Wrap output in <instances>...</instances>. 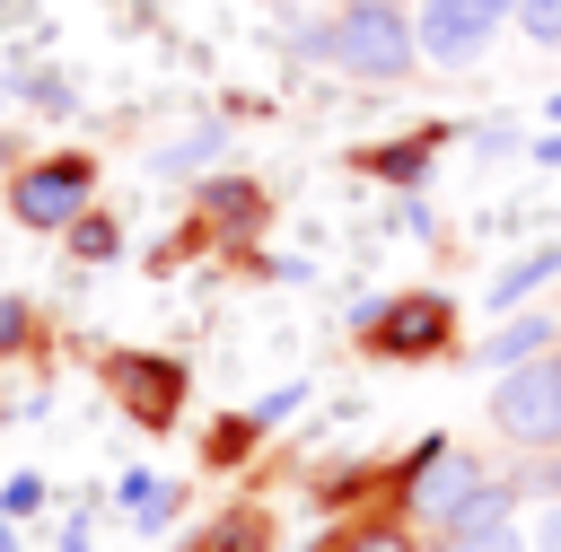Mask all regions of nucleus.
Here are the masks:
<instances>
[{"label":"nucleus","mask_w":561,"mask_h":552,"mask_svg":"<svg viewBox=\"0 0 561 552\" xmlns=\"http://www.w3.org/2000/svg\"><path fill=\"white\" fill-rule=\"evenodd\" d=\"M517 508H526L517 482H500L473 447L430 438L403 464V517L430 526V543H447V534H500V526H517Z\"/></svg>","instance_id":"1"},{"label":"nucleus","mask_w":561,"mask_h":552,"mask_svg":"<svg viewBox=\"0 0 561 552\" xmlns=\"http://www.w3.org/2000/svg\"><path fill=\"white\" fill-rule=\"evenodd\" d=\"M307 53H316V61H333V70H351V79H368V88H394V79H412L421 35H412V18H403V9L351 0L333 26H316V35H307Z\"/></svg>","instance_id":"2"},{"label":"nucleus","mask_w":561,"mask_h":552,"mask_svg":"<svg viewBox=\"0 0 561 552\" xmlns=\"http://www.w3.org/2000/svg\"><path fill=\"white\" fill-rule=\"evenodd\" d=\"M491 429L517 456H552L561 447V359H526V368L491 377Z\"/></svg>","instance_id":"3"},{"label":"nucleus","mask_w":561,"mask_h":552,"mask_svg":"<svg viewBox=\"0 0 561 552\" xmlns=\"http://www.w3.org/2000/svg\"><path fill=\"white\" fill-rule=\"evenodd\" d=\"M508 18H517V0H421L412 9V35H421V61L430 70H473Z\"/></svg>","instance_id":"4"},{"label":"nucleus","mask_w":561,"mask_h":552,"mask_svg":"<svg viewBox=\"0 0 561 552\" xmlns=\"http://www.w3.org/2000/svg\"><path fill=\"white\" fill-rule=\"evenodd\" d=\"M88 193H96V166L61 149V158H35V166H18V184H9V210H18L26 228H44V237H61V228H70L79 210H96Z\"/></svg>","instance_id":"5"},{"label":"nucleus","mask_w":561,"mask_h":552,"mask_svg":"<svg viewBox=\"0 0 561 552\" xmlns=\"http://www.w3.org/2000/svg\"><path fill=\"white\" fill-rule=\"evenodd\" d=\"M359 333H368V350H377V359H430V350H447V342H456V307H447L438 289H403V298L368 307V315H359Z\"/></svg>","instance_id":"6"},{"label":"nucleus","mask_w":561,"mask_h":552,"mask_svg":"<svg viewBox=\"0 0 561 552\" xmlns=\"http://www.w3.org/2000/svg\"><path fill=\"white\" fill-rule=\"evenodd\" d=\"M105 394L140 429H167L184 412V359H167V350H105Z\"/></svg>","instance_id":"7"},{"label":"nucleus","mask_w":561,"mask_h":552,"mask_svg":"<svg viewBox=\"0 0 561 552\" xmlns=\"http://www.w3.org/2000/svg\"><path fill=\"white\" fill-rule=\"evenodd\" d=\"M552 342H561V315L526 307V315H508L491 342H473V359H482L491 377H508V368H526V359H552Z\"/></svg>","instance_id":"8"},{"label":"nucleus","mask_w":561,"mask_h":552,"mask_svg":"<svg viewBox=\"0 0 561 552\" xmlns=\"http://www.w3.org/2000/svg\"><path fill=\"white\" fill-rule=\"evenodd\" d=\"M543 280H561V245H535V254H517V263H500V280H491V307H526Z\"/></svg>","instance_id":"9"},{"label":"nucleus","mask_w":561,"mask_h":552,"mask_svg":"<svg viewBox=\"0 0 561 552\" xmlns=\"http://www.w3.org/2000/svg\"><path fill=\"white\" fill-rule=\"evenodd\" d=\"M202 219H210V228H254V219H263V193L237 184V175H210V184H202Z\"/></svg>","instance_id":"10"},{"label":"nucleus","mask_w":561,"mask_h":552,"mask_svg":"<svg viewBox=\"0 0 561 552\" xmlns=\"http://www.w3.org/2000/svg\"><path fill=\"white\" fill-rule=\"evenodd\" d=\"M333 552H430V543H421L412 517H359V526H342Z\"/></svg>","instance_id":"11"},{"label":"nucleus","mask_w":561,"mask_h":552,"mask_svg":"<svg viewBox=\"0 0 561 552\" xmlns=\"http://www.w3.org/2000/svg\"><path fill=\"white\" fill-rule=\"evenodd\" d=\"M219 140H228V123H193L184 140H167V149H158V175H184V166L219 158Z\"/></svg>","instance_id":"12"},{"label":"nucleus","mask_w":561,"mask_h":552,"mask_svg":"<svg viewBox=\"0 0 561 552\" xmlns=\"http://www.w3.org/2000/svg\"><path fill=\"white\" fill-rule=\"evenodd\" d=\"M430 149H438V131H421V140H403V149H368L359 166H368V175H394V184H412V175L430 166Z\"/></svg>","instance_id":"13"},{"label":"nucleus","mask_w":561,"mask_h":552,"mask_svg":"<svg viewBox=\"0 0 561 552\" xmlns=\"http://www.w3.org/2000/svg\"><path fill=\"white\" fill-rule=\"evenodd\" d=\"M61 237H70V254H79V263H105V254H114V245H123V228H114V219H105V210H79V219H70V228H61Z\"/></svg>","instance_id":"14"},{"label":"nucleus","mask_w":561,"mask_h":552,"mask_svg":"<svg viewBox=\"0 0 561 552\" xmlns=\"http://www.w3.org/2000/svg\"><path fill=\"white\" fill-rule=\"evenodd\" d=\"M298 403H307V386H272V394H254V403L237 412V429H245V438H263V429H280Z\"/></svg>","instance_id":"15"},{"label":"nucleus","mask_w":561,"mask_h":552,"mask_svg":"<svg viewBox=\"0 0 561 552\" xmlns=\"http://www.w3.org/2000/svg\"><path fill=\"white\" fill-rule=\"evenodd\" d=\"M44 508H53V482H44V473H35V464H26V473H9V482H0V517H9V526H18V517H44Z\"/></svg>","instance_id":"16"},{"label":"nucleus","mask_w":561,"mask_h":552,"mask_svg":"<svg viewBox=\"0 0 561 552\" xmlns=\"http://www.w3.org/2000/svg\"><path fill=\"white\" fill-rule=\"evenodd\" d=\"M272 543V526L254 517V508H237V517H219L210 534H202V552H263Z\"/></svg>","instance_id":"17"},{"label":"nucleus","mask_w":561,"mask_h":552,"mask_svg":"<svg viewBox=\"0 0 561 552\" xmlns=\"http://www.w3.org/2000/svg\"><path fill=\"white\" fill-rule=\"evenodd\" d=\"M508 26H517L526 44H543V53H552V44H561V0H517V18H508Z\"/></svg>","instance_id":"18"},{"label":"nucleus","mask_w":561,"mask_h":552,"mask_svg":"<svg viewBox=\"0 0 561 552\" xmlns=\"http://www.w3.org/2000/svg\"><path fill=\"white\" fill-rule=\"evenodd\" d=\"M517 499H561V447L552 456H517Z\"/></svg>","instance_id":"19"},{"label":"nucleus","mask_w":561,"mask_h":552,"mask_svg":"<svg viewBox=\"0 0 561 552\" xmlns=\"http://www.w3.org/2000/svg\"><path fill=\"white\" fill-rule=\"evenodd\" d=\"M517 534H526V552H561V499H535Z\"/></svg>","instance_id":"20"},{"label":"nucleus","mask_w":561,"mask_h":552,"mask_svg":"<svg viewBox=\"0 0 561 552\" xmlns=\"http://www.w3.org/2000/svg\"><path fill=\"white\" fill-rule=\"evenodd\" d=\"M26 333H35V307H26V298H0V359L26 350Z\"/></svg>","instance_id":"21"},{"label":"nucleus","mask_w":561,"mask_h":552,"mask_svg":"<svg viewBox=\"0 0 561 552\" xmlns=\"http://www.w3.org/2000/svg\"><path fill=\"white\" fill-rule=\"evenodd\" d=\"M430 552H526V534H517V526H500V534H447V543H430Z\"/></svg>","instance_id":"22"},{"label":"nucleus","mask_w":561,"mask_h":552,"mask_svg":"<svg viewBox=\"0 0 561 552\" xmlns=\"http://www.w3.org/2000/svg\"><path fill=\"white\" fill-rule=\"evenodd\" d=\"M26 96H35V105H44V114H61V105H70V88H61V79H53V70H44V79H26Z\"/></svg>","instance_id":"23"},{"label":"nucleus","mask_w":561,"mask_h":552,"mask_svg":"<svg viewBox=\"0 0 561 552\" xmlns=\"http://www.w3.org/2000/svg\"><path fill=\"white\" fill-rule=\"evenodd\" d=\"M526 158H535V166H561V131H543V140H535Z\"/></svg>","instance_id":"24"},{"label":"nucleus","mask_w":561,"mask_h":552,"mask_svg":"<svg viewBox=\"0 0 561 552\" xmlns=\"http://www.w3.org/2000/svg\"><path fill=\"white\" fill-rule=\"evenodd\" d=\"M543 114H552V123H561V96H552V105H543Z\"/></svg>","instance_id":"25"},{"label":"nucleus","mask_w":561,"mask_h":552,"mask_svg":"<svg viewBox=\"0 0 561 552\" xmlns=\"http://www.w3.org/2000/svg\"><path fill=\"white\" fill-rule=\"evenodd\" d=\"M377 9H403V0H377Z\"/></svg>","instance_id":"26"},{"label":"nucleus","mask_w":561,"mask_h":552,"mask_svg":"<svg viewBox=\"0 0 561 552\" xmlns=\"http://www.w3.org/2000/svg\"><path fill=\"white\" fill-rule=\"evenodd\" d=\"M552 359H561V350H552Z\"/></svg>","instance_id":"27"}]
</instances>
